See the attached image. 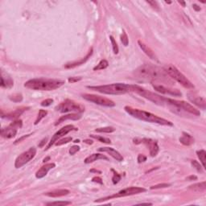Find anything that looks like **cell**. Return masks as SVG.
I'll return each instance as SVG.
<instances>
[{
	"label": "cell",
	"instance_id": "680465c9",
	"mask_svg": "<svg viewBox=\"0 0 206 206\" xmlns=\"http://www.w3.org/2000/svg\"><path fill=\"white\" fill-rule=\"evenodd\" d=\"M165 2H166L167 4H171V2H170V1H165Z\"/></svg>",
	"mask_w": 206,
	"mask_h": 206
},
{
	"label": "cell",
	"instance_id": "277c9868",
	"mask_svg": "<svg viewBox=\"0 0 206 206\" xmlns=\"http://www.w3.org/2000/svg\"><path fill=\"white\" fill-rule=\"evenodd\" d=\"M89 89H93L101 94L109 95H122L132 92V85L125 83H113V84L97 85V86H87Z\"/></svg>",
	"mask_w": 206,
	"mask_h": 206
},
{
	"label": "cell",
	"instance_id": "7402d4cb",
	"mask_svg": "<svg viewBox=\"0 0 206 206\" xmlns=\"http://www.w3.org/2000/svg\"><path fill=\"white\" fill-rule=\"evenodd\" d=\"M138 45H139V47H140L141 49L143 50V52H144V53H145L146 55L149 57V58H151V60H154V61H158L156 55L154 54V52L153 51V50L151 49V48L147 46V45H146L144 43L142 42L141 40H138Z\"/></svg>",
	"mask_w": 206,
	"mask_h": 206
},
{
	"label": "cell",
	"instance_id": "f6af8a7d",
	"mask_svg": "<svg viewBox=\"0 0 206 206\" xmlns=\"http://www.w3.org/2000/svg\"><path fill=\"white\" fill-rule=\"evenodd\" d=\"M31 135H32V134L31 133V134H28V135H24V136H22V137H20V138H19L18 139H16V140L15 141L14 143V145H16V144H18V143H21L22 141H24V139H26L27 138H28V137H30Z\"/></svg>",
	"mask_w": 206,
	"mask_h": 206
},
{
	"label": "cell",
	"instance_id": "9f6ffc18",
	"mask_svg": "<svg viewBox=\"0 0 206 206\" xmlns=\"http://www.w3.org/2000/svg\"><path fill=\"white\" fill-rule=\"evenodd\" d=\"M178 2L180 5H182V7H186V2H184V1H178Z\"/></svg>",
	"mask_w": 206,
	"mask_h": 206
},
{
	"label": "cell",
	"instance_id": "ee69618b",
	"mask_svg": "<svg viewBox=\"0 0 206 206\" xmlns=\"http://www.w3.org/2000/svg\"><path fill=\"white\" fill-rule=\"evenodd\" d=\"M82 77H70L68 78V83H71V84H73V83H76V82H78L80 81H81Z\"/></svg>",
	"mask_w": 206,
	"mask_h": 206
},
{
	"label": "cell",
	"instance_id": "c3c4849f",
	"mask_svg": "<svg viewBox=\"0 0 206 206\" xmlns=\"http://www.w3.org/2000/svg\"><path fill=\"white\" fill-rule=\"evenodd\" d=\"M47 142H48V138L46 137V138H43L42 140L40 141V143L38 144V147L40 148H44L45 146V144L47 143Z\"/></svg>",
	"mask_w": 206,
	"mask_h": 206
},
{
	"label": "cell",
	"instance_id": "db71d44e",
	"mask_svg": "<svg viewBox=\"0 0 206 206\" xmlns=\"http://www.w3.org/2000/svg\"><path fill=\"white\" fill-rule=\"evenodd\" d=\"M89 172H95V173H99V174L101 173V171H98V170H96V169H92V170L89 171Z\"/></svg>",
	"mask_w": 206,
	"mask_h": 206
},
{
	"label": "cell",
	"instance_id": "8d00e7d4",
	"mask_svg": "<svg viewBox=\"0 0 206 206\" xmlns=\"http://www.w3.org/2000/svg\"><path fill=\"white\" fill-rule=\"evenodd\" d=\"M120 39H121V41H122V45H124V46H127L129 44V39H128V36H127V34L126 33V32H125L124 30L122 31V35H121V36H120Z\"/></svg>",
	"mask_w": 206,
	"mask_h": 206
},
{
	"label": "cell",
	"instance_id": "8fae6325",
	"mask_svg": "<svg viewBox=\"0 0 206 206\" xmlns=\"http://www.w3.org/2000/svg\"><path fill=\"white\" fill-rule=\"evenodd\" d=\"M23 127V121L21 119L15 120L9 126L1 130V136L4 138H12L16 135L18 130Z\"/></svg>",
	"mask_w": 206,
	"mask_h": 206
},
{
	"label": "cell",
	"instance_id": "d590c367",
	"mask_svg": "<svg viewBox=\"0 0 206 206\" xmlns=\"http://www.w3.org/2000/svg\"><path fill=\"white\" fill-rule=\"evenodd\" d=\"M110 40L111 41V45H112V48H113V51L115 54H118V51H119V48H118V44L116 42V40L114 38V36L110 35Z\"/></svg>",
	"mask_w": 206,
	"mask_h": 206
},
{
	"label": "cell",
	"instance_id": "5bb4252c",
	"mask_svg": "<svg viewBox=\"0 0 206 206\" xmlns=\"http://www.w3.org/2000/svg\"><path fill=\"white\" fill-rule=\"evenodd\" d=\"M151 85H152L153 89H154L155 91L160 93V94L171 95V96L174 97L182 96V93L177 89H173V88H171V87L165 86L164 85H160L159 84V83H155V82L151 83Z\"/></svg>",
	"mask_w": 206,
	"mask_h": 206
},
{
	"label": "cell",
	"instance_id": "d4e9b609",
	"mask_svg": "<svg viewBox=\"0 0 206 206\" xmlns=\"http://www.w3.org/2000/svg\"><path fill=\"white\" fill-rule=\"evenodd\" d=\"M179 140L183 145L184 146H191L194 143V138L192 137L191 135L186 133V132H183L182 136L179 138Z\"/></svg>",
	"mask_w": 206,
	"mask_h": 206
},
{
	"label": "cell",
	"instance_id": "6f0895ef",
	"mask_svg": "<svg viewBox=\"0 0 206 206\" xmlns=\"http://www.w3.org/2000/svg\"><path fill=\"white\" fill-rule=\"evenodd\" d=\"M73 143H80V140H79V139H76V140H74V142H73Z\"/></svg>",
	"mask_w": 206,
	"mask_h": 206
},
{
	"label": "cell",
	"instance_id": "30bf717a",
	"mask_svg": "<svg viewBox=\"0 0 206 206\" xmlns=\"http://www.w3.org/2000/svg\"><path fill=\"white\" fill-rule=\"evenodd\" d=\"M81 96L85 100L97 104V105H101V106H106V107H115V103L112 100L106 98L105 97L90 94H81Z\"/></svg>",
	"mask_w": 206,
	"mask_h": 206
},
{
	"label": "cell",
	"instance_id": "f546056e",
	"mask_svg": "<svg viewBox=\"0 0 206 206\" xmlns=\"http://www.w3.org/2000/svg\"><path fill=\"white\" fill-rule=\"evenodd\" d=\"M47 115H48L47 110H39L37 118H36V119H35V122H34V125H37L38 123H39V122H40V121L43 119V118H45L47 116Z\"/></svg>",
	"mask_w": 206,
	"mask_h": 206
},
{
	"label": "cell",
	"instance_id": "f907efd6",
	"mask_svg": "<svg viewBox=\"0 0 206 206\" xmlns=\"http://www.w3.org/2000/svg\"><path fill=\"white\" fill-rule=\"evenodd\" d=\"M192 7H193V9H194L196 12H200V11L201 10V8L197 4H193L192 5Z\"/></svg>",
	"mask_w": 206,
	"mask_h": 206
},
{
	"label": "cell",
	"instance_id": "44dd1931",
	"mask_svg": "<svg viewBox=\"0 0 206 206\" xmlns=\"http://www.w3.org/2000/svg\"><path fill=\"white\" fill-rule=\"evenodd\" d=\"M28 109H29V107L18 108V109H16V110H14V111H12V112L8 113V114H6V115H5L3 118H7V119L16 120L17 118L20 116V115H23V114L25 112L26 110H28Z\"/></svg>",
	"mask_w": 206,
	"mask_h": 206
},
{
	"label": "cell",
	"instance_id": "f35d334b",
	"mask_svg": "<svg viewBox=\"0 0 206 206\" xmlns=\"http://www.w3.org/2000/svg\"><path fill=\"white\" fill-rule=\"evenodd\" d=\"M146 2L150 5L151 7H152L154 11H157V12H159V11H160V9H159V3H158L157 1H154V0H153V1H148V0H147Z\"/></svg>",
	"mask_w": 206,
	"mask_h": 206
},
{
	"label": "cell",
	"instance_id": "8992f818",
	"mask_svg": "<svg viewBox=\"0 0 206 206\" xmlns=\"http://www.w3.org/2000/svg\"><path fill=\"white\" fill-rule=\"evenodd\" d=\"M164 69L169 77L179 82L182 86H184L186 89H193L195 88L194 85L192 84V82L190 81L188 79L187 77H185L176 66L172 65H167L164 68Z\"/></svg>",
	"mask_w": 206,
	"mask_h": 206
},
{
	"label": "cell",
	"instance_id": "ffe728a7",
	"mask_svg": "<svg viewBox=\"0 0 206 206\" xmlns=\"http://www.w3.org/2000/svg\"><path fill=\"white\" fill-rule=\"evenodd\" d=\"M81 115L80 114H77V113H73V114H68V115H64V116H61L60 118H59L56 122H55V126H58L62 122H65L67 120H73V121H77V120H79L81 118Z\"/></svg>",
	"mask_w": 206,
	"mask_h": 206
},
{
	"label": "cell",
	"instance_id": "7c38bea8",
	"mask_svg": "<svg viewBox=\"0 0 206 206\" xmlns=\"http://www.w3.org/2000/svg\"><path fill=\"white\" fill-rule=\"evenodd\" d=\"M35 154H36V148H34V147L30 148L28 151H26L17 157L15 161V168H22L26 164H28V162L31 161L32 159H34Z\"/></svg>",
	"mask_w": 206,
	"mask_h": 206
},
{
	"label": "cell",
	"instance_id": "cb8c5ba5",
	"mask_svg": "<svg viewBox=\"0 0 206 206\" xmlns=\"http://www.w3.org/2000/svg\"><path fill=\"white\" fill-rule=\"evenodd\" d=\"M98 159H105V160H109V158L106 157L105 155L102 154H100V153H94V154H92L90 155H89L88 157H86L84 160V163L85 164H91L93 162L97 161Z\"/></svg>",
	"mask_w": 206,
	"mask_h": 206
},
{
	"label": "cell",
	"instance_id": "e0dca14e",
	"mask_svg": "<svg viewBox=\"0 0 206 206\" xmlns=\"http://www.w3.org/2000/svg\"><path fill=\"white\" fill-rule=\"evenodd\" d=\"M93 52H94V49L93 48H90V49L89 50L88 53L86 54V56L82 57L81 59H80L78 61H72V62H68V63L65 64L64 67L67 69H70V68H74L77 66L81 65H84L85 63H86L87 61H89V59L93 55Z\"/></svg>",
	"mask_w": 206,
	"mask_h": 206
},
{
	"label": "cell",
	"instance_id": "484cf974",
	"mask_svg": "<svg viewBox=\"0 0 206 206\" xmlns=\"http://www.w3.org/2000/svg\"><path fill=\"white\" fill-rule=\"evenodd\" d=\"M14 85V81L12 79V77H10L6 74V77H5V74L3 73V71H2V76H1V87L2 88H7V89H10L12 88V86Z\"/></svg>",
	"mask_w": 206,
	"mask_h": 206
},
{
	"label": "cell",
	"instance_id": "4316f807",
	"mask_svg": "<svg viewBox=\"0 0 206 206\" xmlns=\"http://www.w3.org/2000/svg\"><path fill=\"white\" fill-rule=\"evenodd\" d=\"M188 188L193 191V192H197V193H201V192H204L206 190V182L203 181V182L201 183H197V184H194L190 185Z\"/></svg>",
	"mask_w": 206,
	"mask_h": 206
},
{
	"label": "cell",
	"instance_id": "b9f144b4",
	"mask_svg": "<svg viewBox=\"0 0 206 206\" xmlns=\"http://www.w3.org/2000/svg\"><path fill=\"white\" fill-rule=\"evenodd\" d=\"M52 103H53V99H52V98H48V99H45V100H44L43 101H41V103H40V105H41V106H43V107H48V106L51 105Z\"/></svg>",
	"mask_w": 206,
	"mask_h": 206
},
{
	"label": "cell",
	"instance_id": "836d02e7",
	"mask_svg": "<svg viewBox=\"0 0 206 206\" xmlns=\"http://www.w3.org/2000/svg\"><path fill=\"white\" fill-rule=\"evenodd\" d=\"M73 141V138L72 137H65V138H61V139H59L55 143V145L56 146H62L64 144H67V143H70Z\"/></svg>",
	"mask_w": 206,
	"mask_h": 206
},
{
	"label": "cell",
	"instance_id": "7dc6e473",
	"mask_svg": "<svg viewBox=\"0 0 206 206\" xmlns=\"http://www.w3.org/2000/svg\"><path fill=\"white\" fill-rule=\"evenodd\" d=\"M92 182L98 183L100 184H103L102 179H101L100 176H94V177H93V178H92Z\"/></svg>",
	"mask_w": 206,
	"mask_h": 206
},
{
	"label": "cell",
	"instance_id": "681fc988",
	"mask_svg": "<svg viewBox=\"0 0 206 206\" xmlns=\"http://www.w3.org/2000/svg\"><path fill=\"white\" fill-rule=\"evenodd\" d=\"M197 180V176H193V175L188 176L187 178H186V180H188V181H192V180Z\"/></svg>",
	"mask_w": 206,
	"mask_h": 206
},
{
	"label": "cell",
	"instance_id": "9c48e42d",
	"mask_svg": "<svg viewBox=\"0 0 206 206\" xmlns=\"http://www.w3.org/2000/svg\"><path fill=\"white\" fill-rule=\"evenodd\" d=\"M147 192V189L141 187H129L127 188H124V189L120 190L119 192H118L117 193L115 194H113L111 196H108V197H102V198H99V199H97L94 201L95 203H101V202L105 201H108V200L114 199V198H118V197H128V196H132V195L135 194H139V193H143V192Z\"/></svg>",
	"mask_w": 206,
	"mask_h": 206
},
{
	"label": "cell",
	"instance_id": "3957f363",
	"mask_svg": "<svg viewBox=\"0 0 206 206\" xmlns=\"http://www.w3.org/2000/svg\"><path fill=\"white\" fill-rule=\"evenodd\" d=\"M65 81L60 79H45V78H33L24 83V87L32 90L40 91H52L61 88L65 85Z\"/></svg>",
	"mask_w": 206,
	"mask_h": 206
},
{
	"label": "cell",
	"instance_id": "bcb514c9",
	"mask_svg": "<svg viewBox=\"0 0 206 206\" xmlns=\"http://www.w3.org/2000/svg\"><path fill=\"white\" fill-rule=\"evenodd\" d=\"M137 160H138V164H142V163H144L145 161H147V156L144 155L143 154H138V158H137Z\"/></svg>",
	"mask_w": 206,
	"mask_h": 206
},
{
	"label": "cell",
	"instance_id": "ac0fdd59",
	"mask_svg": "<svg viewBox=\"0 0 206 206\" xmlns=\"http://www.w3.org/2000/svg\"><path fill=\"white\" fill-rule=\"evenodd\" d=\"M56 167V164L55 163H48V164H45L44 166L40 168L35 173V177L37 179H42L45 176H47L48 172L51 170V169L54 168Z\"/></svg>",
	"mask_w": 206,
	"mask_h": 206
},
{
	"label": "cell",
	"instance_id": "11a10c76",
	"mask_svg": "<svg viewBox=\"0 0 206 206\" xmlns=\"http://www.w3.org/2000/svg\"><path fill=\"white\" fill-rule=\"evenodd\" d=\"M50 159H51V158H50V156L46 157V158H45V159H43V163H44V164H45L46 162H48V160H50Z\"/></svg>",
	"mask_w": 206,
	"mask_h": 206
},
{
	"label": "cell",
	"instance_id": "603a6c76",
	"mask_svg": "<svg viewBox=\"0 0 206 206\" xmlns=\"http://www.w3.org/2000/svg\"><path fill=\"white\" fill-rule=\"evenodd\" d=\"M70 193L69 190L68 189H55L50 192H45V196H47L48 197H53V198H56V197H64V196H67Z\"/></svg>",
	"mask_w": 206,
	"mask_h": 206
},
{
	"label": "cell",
	"instance_id": "d6a6232c",
	"mask_svg": "<svg viewBox=\"0 0 206 206\" xmlns=\"http://www.w3.org/2000/svg\"><path fill=\"white\" fill-rule=\"evenodd\" d=\"M9 99L13 102H21L24 98L21 94H15L13 95H10Z\"/></svg>",
	"mask_w": 206,
	"mask_h": 206
},
{
	"label": "cell",
	"instance_id": "7a4b0ae2",
	"mask_svg": "<svg viewBox=\"0 0 206 206\" xmlns=\"http://www.w3.org/2000/svg\"><path fill=\"white\" fill-rule=\"evenodd\" d=\"M124 110L128 115H130L133 118H135L137 119L141 120V121L155 123V124L162 125V126H168V127H172L173 126V123L171 121L159 117L157 115H153L151 113L145 111V110L136 109V108H133L131 106H128V105L125 106Z\"/></svg>",
	"mask_w": 206,
	"mask_h": 206
},
{
	"label": "cell",
	"instance_id": "7bdbcfd3",
	"mask_svg": "<svg viewBox=\"0 0 206 206\" xmlns=\"http://www.w3.org/2000/svg\"><path fill=\"white\" fill-rule=\"evenodd\" d=\"M80 149H81V148H80L79 146L73 145V147H71L70 149H69V154H70L71 155H73V154H75L77 151H79Z\"/></svg>",
	"mask_w": 206,
	"mask_h": 206
},
{
	"label": "cell",
	"instance_id": "f5cc1de1",
	"mask_svg": "<svg viewBox=\"0 0 206 206\" xmlns=\"http://www.w3.org/2000/svg\"><path fill=\"white\" fill-rule=\"evenodd\" d=\"M133 142H134V143H135V144H139V143H142V141H141L140 138H134Z\"/></svg>",
	"mask_w": 206,
	"mask_h": 206
},
{
	"label": "cell",
	"instance_id": "1f68e13d",
	"mask_svg": "<svg viewBox=\"0 0 206 206\" xmlns=\"http://www.w3.org/2000/svg\"><path fill=\"white\" fill-rule=\"evenodd\" d=\"M115 131V128L112 127H101V128H97L95 130V132H98V133H113Z\"/></svg>",
	"mask_w": 206,
	"mask_h": 206
},
{
	"label": "cell",
	"instance_id": "ba28073f",
	"mask_svg": "<svg viewBox=\"0 0 206 206\" xmlns=\"http://www.w3.org/2000/svg\"><path fill=\"white\" fill-rule=\"evenodd\" d=\"M55 110L60 113H77L81 114L85 112V108L83 105L78 102H76L73 100L66 99L64 101L61 102L55 107Z\"/></svg>",
	"mask_w": 206,
	"mask_h": 206
},
{
	"label": "cell",
	"instance_id": "9a60e30c",
	"mask_svg": "<svg viewBox=\"0 0 206 206\" xmlns=\"http://www.w3.org/2000/svg\"><path fill=\"white\" fill-rule=\"evenodd\" d=\"M187 98L190 102H192L193 105H195L197 107L201 108L202 110L206 109V101L205 99L202 97L197 95L196 93H188Z\"/></svg>",
	"mask_w": 206,
	"mask_h": 206
},
{
	"label": "cell",
	"instance_id": "816d5d0a",
	"mask_svg": "<svg viewBox=\"0 0 206 206\" xmlns=\"http://www.w3.org/2000/svg\"><path fill=\"white\" fill-rule=\"evenodd\" d=\"M83 142H84L85 143H87V144H89V145H92V144L94 143V141L92 140V139H85Z\"/></svg>",
	"mask_w": 206,
	"mask_h": 206
},
{
	"label": "cell",
	"instance_id": "f1b7e54d",
	"mask_svg": "<svg viewBox=\"0 0 206 206\" xmlns=\"http://www.w3.org/2000/svg\"><path fill=\"white\" fill-rule=\"evenodd\" d=\"M108 66H109V62L106 60H105V59H103L93 69H94V71L103 70V69H105V68H107Z\"/></svg>",
	"mask_w": 206,
	"mask_h": 206
},
{
	"label": "cell",
	"instance_id": "52a82bcc",
	"mask_svg": "<svg viewBox=\"0 0 206 206\" xmlns=\"http://www.w3.org/2000/svg\"><path fill=\"white\" fill-rule=\"evenodd\" d=\"M132 92H135L136 94H138L139 96L148 99V101H151L156 105H164L166 104V98H164L159 94L149 91L148 89H144V88L139 86L138 85H132Z\"/></svg>",
	"mask_w": 206,
	"mask_h": 206
},
{
	"label": "cell",
	"instance_id": "83f0119b",
	"mask_svg": "<svg viewBox=\"0 0 206 206\" xmlns=\"http://www.w3.org/2000/svg\"><path fill=\"white\" fill-rule=\"evenodd\" d=\"M197 155L199 158L200 161L201 163L203 168H205V161H206V151L203 149L197 151Z\"/></svg>",
	"mask_w": 206,
	"mask_h": 206
},
{
	"label": "cell",
	"instance_id": "e575fe53",
	"mask_svg": "<svg viewBox=\"0 0 206 206\" xmlns=\"http://www.w3.org/2000/svg\"><path fill=\"white\" fill-rule=\"evenodd\" d=\"M111 171L113 172V177H112V182L114 184H117L119 182L121 179H122V176L118 174L117 171H115L114 169H111Z\"/></svg>",
	"mask_w": 206,
	"mask_h": 206
},
{
	"label": "cell",
	"instance_id": "6da1fadb",
	"mask_svg": "<svg viewBox=\"0 0 206 206\" xmlns=\"http://www.w3.org/2000/svg\"><path fill=\"white\" fill-rule=\"evenodd\" d=\"M134 74L137 78L142 81H148L151 83L156 81L169 82L172 84V81L169 78L164 68H159L152 64H145L139 66L134 72Z\"/></svg>",
	"mask_w": 206,
	"mask_h": 206
},
{
	"label": "cell",
	"instance_id": "4fadbf2b",
	"mask_svg": "<svg viewBox=\"0 0 206 206\" xmlns=\"http://www.w3.org/2000/svg\"><path fill=\"white\" fill-rule=\"evenodd\" d=\"M77 130H78V128L74 127L73 125H67V126H65L64 127L60 129L58 131H56V133L52 135L51 140H50V142H48L47 147L45 148V151H48L49 148H51V146L53 145V144H55V143H56V141L59 140V139L61 138H62L63 136L66 135L67 134L71 132V131H77Z\"/></svg>",
	"mask_w": 206,
	"mask_h": 206
},
{
	"label": "cell",
	"instance_id": "ab89813d",
	"mask_svg": "<svg viewBox=\"0 0 206 206\" xmlns=\"http://www.w3.org/2000/svg\"><path fill=\"white\" fill-rule=\"evenodd\" d=\"M70 201H53V202H48L47 203V205H69L71 204Z\"/></svg>",
	"mask_w": 206,
	"mask_h": 206
},
{
	"label": "cell",
	"instance_id": "60d3db41",
	"mask_svg": "<svg viewBox=\"0 0 206 206\" xmlns=\"http://www.w3.org/2000/svg\"><path fill=\"white\" fill-rule=\"evenodd\" d=\"M171 184H167V183H163V184H159L153 185L150 188L151 189H159V188H168L171 186Z\"/></svg>",
	"mask_w": 206,
	"mask_h": 206
},
{
	"label": "cell",
	"instance_id": "d6986e66",
	"mask_svg": "<svg viewBox=\"0 0 206 206\" xmlns=\"http://www.w3.org/2000/svg\"><path fill=\"white\" fill-rule=\"evenodd\" d=\"M98 151L100 152H106L110 154V156H112L114 159H115L117 161L122 162L123 161V157L121 154H120L118 151H116L115 149L112 148H107V147H105V148H98Z\"/></svg>",
	"mask_w": 206,
	"mask_h": 206
},
{
	"label": "cell",
	"instance_id": "2e32d148",
	"mask_svg": "<svg viewBox=\"0 0 206 206\" xmlns=\"http://www.w3.org/2000/svg\"><path fill=\"white\" fill-rule=\"evenodd\" d=\"M141 141H142V143H143V144L149 149L151 156V157L156 156L159 151V146H158V143H157L156 141L153 140L151 138H142Z\"/></svg>",
	"mask_w": 206,
	"mask_h": 206
},
{
	"label": "cell",
	"instance_id": "5b68a950",
	"mask_svg": "<svg viewBox=\"0 0 206 206\" xmlns=\"http://www.w3.org/2000/svg\"><path fill=\"white\" fill-rule=\"evenodd\" d=\"M166 104L173 110V112L178 114L180 115H183L184 113H189L191 115L195 116H200L201 112L200 110L193 107L191 104L186 102L184 101H179L176 99L167 98Z\"/></svg>",
	"mask_w": 206,
	"mask_h": 206
},
{
	"label": "cell",
	"instance_id": "4dcf8cb0",
	"mask_svg": "<svg viewBox=\"0 0 206 206\" xmlns=\"http://www.w3.org/2000/svg\"><path fill=\"white\" fill-rule=\"evenodd\" d=\"M89 137L92 138H94V139H97V140H98L99 142H101V143H105V144H110V143H111V141H110V138H105V137H102V136L89 135Z\"/></svg>",
	"mask_w": 206,
	"mask_h": 206
},
{
	"label": "cell",
	"instance_id": "74e56055",
	"mask_svg": "<svg viewBox=\"0 0 206 206\" xmlns=\"http://www.w3.org/2000/svg\"><path fill=\"white\" fill-rule=\"evenodd\" d=\"M191 164H192V167H193L197 171H199V172H202V171H203V167L200 164V163L198 161L193 159V160L191 161Z\"/></svg>",
	"mask_w": 206,
	"mask_h": 206
}]
</instances>
